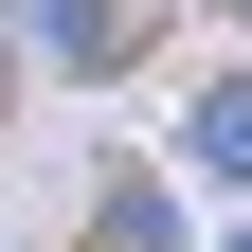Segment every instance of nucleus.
Returning a JSON list of instances; mask_svg holds the SVG:
<instances>
[{
	"label": "nucleus",
	"mask_w": 252,
	"mask_h": 252,
	"mask_svg": "<svg viewBox=\"0 0 252 252\" xmlns=\"http://www.w3.org/2000/svg\"><path fill=\"white\" fill-rule=\"evenodd\" d=\"M180 234V216H162V180H126V198H108V234H90V252H162Z\"/></svg>",
	"instance_id": "obj_2"
},
{
	"label": "nucleus",
	"mask_w": 252,
	"mask_h": 252,
	"mask_svg": "<svg viewBox=\"0 0 252 252\" xmlns=\"http://www.w3.org/2000/svg\"><path fill=\"white\" fill-rule=\"evenodd\" d=\"M234 18H252V0H234Z\"/></svg>",
	"instance_id": "obj_3"
},
{
	"label": "nucleus",
	"mask_w": 252,
	"mask_h": 252,
	"mask_svg": "<svg viewBox=\"0 0 252 252\" xmlns=\"http://www.w3.org/2000/svg\"><path fill=\"white\" fill-rule=\"evenodd\" d=\"M234 252H252V234H234Z\"/></svg>",
	"instance_id": "obj_4"
},
{
	"label": "nucleus",
	"mask_w": 252,
	"mask_h": 252,
	"mask_svg": "<svg viewBox=\"0 0 252 252\" xmlns=\"http://www.w3.org/2000/svg\"><path fill=\"white\" fill-rule=\"evenodd\" d=\"M180 144H198L216 180H252V90H198V126H180Z\"/></svg>",
	"instance_id": "obj_1"
}]
</instances>
